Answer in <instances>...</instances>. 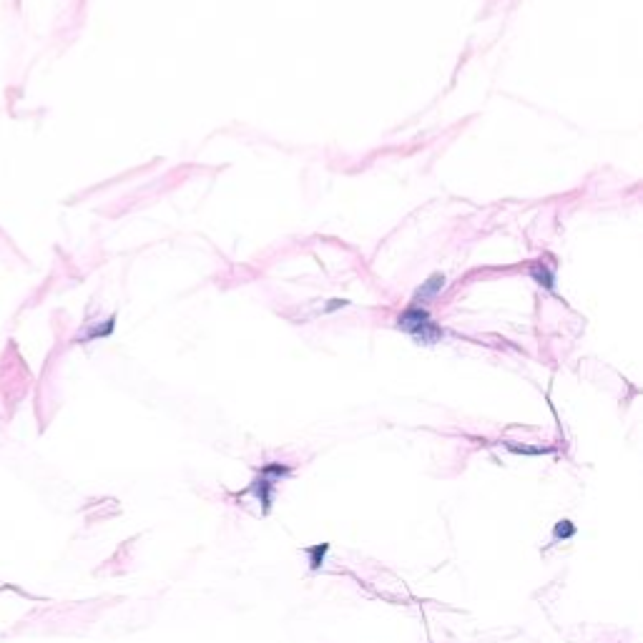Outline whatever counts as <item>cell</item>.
<instances>
[{
    "instance_id": "obj_1",
    "label": "cell",
    "mask_w": 643,
    "mask_h": 643,
    "mask_svg": "<svg viewBox=\"0 0 643 643\" xmlns=\"http://www.w3.org/2000/svg\"><path fill=\"white\" fill-rule=\"evenodd\" d=\"M397 330L404 332V335H409L415 342H420V345H435V342H440L442 335H445V330H440V327L432 322L430 312H427L425 307H417V304H412V307L404 309V312L399 314Z\"/></svg>"
},
{
    "instance_id": "obj_2",
    "label": "cell",
    "mask_w": 643,
    "mask_h": 643,
    "mask_svg": "<svg viewBox=\"0 0 643 643\" xmlns=\"http://www.w3.org/2000/svg\"><path fill=\"white\" fill-rule=\"evenodd\" d=\"M289 473H292V468H289V465H282V463L264 465V468L259 470V475H256V480L249 485V490H246V493L256 495V500H259V505H261V511L269 513L271 498H274V488H277L279 480L287 478Z\"/></svg>"
},
{
    "instance_id": "obj_3",
    "label": "cell",
    "mask_w": 643,
    "mask_h": 643,
    "mask_svg": "<svg viewBox=\"0 0 643 643\" xmlns=\"http://www.w3.org/2000/svg\"><path fill=\"white\" fill-rule=\"evenodd\" d=\"M445 284H447V279L442 277V274H432V277L427 279V282L422 284L420 289H417L415 302H412V304H417V307H425L427 302H432V299H435L437 294L442 292V287H445Z\"/></svg>"
},
{
    "instance_id": "obj_4",
    "label": "cell",
    "mask_w": 643,
    "mask_h": 643,
    "mask_svg": "<svg viewBox=\"0 0 643 643\" xmlns=\"http://www.w3.org/2000/svg\"><path fill=\"white\" fill-rule=\"evenodd\" d=\"M530 274H533V279H538V284H543V287L548 289V292H550V289H553L555 277H553V271L548 269L545 264H535V266H530Z\"/></svg>"
},
{
    "instance_id": "obj_5",
    "label": "cell",
    "mask_w": 643,
    "mask_h": 643,
    "mask_svg": "<svg viewBox=\"0 0 643 643\" xmlns=\"http://www.w3.org/2000/svg\"><path fill=\"white\" fill-rule=\"evenodd\" d=\"M327 550H330V545L327 543H319V545H312L307 548V555H309V565H312V570L322 568L325 565V558H327Z\"/></svg>"
},
{
    "instance_id": "obj_6",
    "label": "cell",
    "mask_w": 643,
    "mask_h": 643,
    "mask_svg": "<svg viewBox=\"0 0 643 643\" xmlns=\"http://www.w3.org/2000/svg\"><path fill=\"white\" fill-rule=\"evenodd\" d=\"M573 535H575V526L570 521L555 523V528H553V538H555V540H570Z\"/></svg>"
}]
</instances>
